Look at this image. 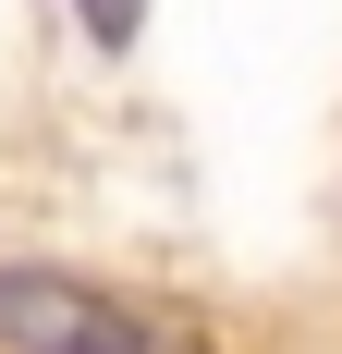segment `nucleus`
I'll list each match as a JSON object with an SVG mask.
<instances>
[{
    "mask_svg": "<svg viewBox=\"0 0 342 354\" xmlns=\"http://www.w3.org/2000/svg\"><path fill=\"white\" fill-rule=\"evenodd\" d=\"M73 25H86V49H135V37H147V0H73Z\"/></svg>",
    "mask_w": 342,
    "mask_h": 354,
    "instance_id": "obj_2",
    "label": "nucleus"
},
{
    "mask_svg": "<svg viewBox=\"0 0 342 354\" xmlns=\"http://www.w3.org/2000/svg\"><path fill=\"white\" fill-rule=\"evenodd\" d=\"M0 354H159V330H147L123 293L73 281V269L0 257Z\"/></svg>",
    "mask_w": 342,
    "mask_h": 354,
    "instance_id": "obj_1",
    "label": "nucleus"
}]
</instances>
